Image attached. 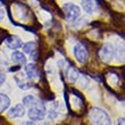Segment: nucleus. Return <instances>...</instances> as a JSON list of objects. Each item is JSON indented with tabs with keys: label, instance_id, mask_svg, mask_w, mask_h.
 I'll return each instance as SVG.
<instances>
[{
	"label": "nucleus",
	"instance_id": "nucleus-1",
	"mask_svg": "<svg viewBox=\"0 0 125 125\" xmlns=\"http://www.w3.org/2000/svg\"><path fill=\"white\" fill-rule=\"evenodd\" d=\"M89 118L92 125H112V119L109 114L99 107H94L91 109Z\"/></svg>",
	"mask_w": 125,
	"mask_h": 125
},
{
	"label": "nucleus",
	"instance_id": "nucleus-2",
	"mask_svg": "<svg viewBox=\"0 0 125 125\" xmlns=\"http://www.w3.org/2000/svg\"><path fill=\"white\" fill-rule=\"evenodd\" d=\"M27 115H29V118L33 122H36V121H43L44 117L47 115L46 112V107L42 102H40L35 106H32V107H29V110H27Z\"/></svg>",
	"mask_w": 125,
	"mask_h": 125
},
{
	"label": "nucleus",
	"instance_id": "nucleus-3",
	"mask_svg": "<svg viewBox=\"0 0 125 125\" xmlns=\"http://www.w3.org/2000/svg\"><path fill=\"white\" fill-rule=\"evenodd\" d=\"M62 13H64V16L67 21L69 22H74L80 17L81 15V9L77 5L73 2H67L62 7Z\"/></svg>",
	"mask_w": 125,
	"mask_h": 125
},
{
	"label": "nucleus",
	"instance_id": "nucleus-4",
	"mask_svg": "<svg viewBox=\"0 0 125 125\" xmlns=\"http://www.w3.org/2000/svg\"><path fill=\"white\" fill-rule=\"evenodd\" d=\"M99 57L104 62H110L115 57V48L110 43H106L99 50Z\"/></svg>",
	"mask_w": 125,
	"mask_h": 125
},
{
	"label": "nucleus",
	"instance_id": "nucleus-5",
	"mask_svg": "<svg viewBox=\"0 0 125 125\" xmlns=\"http://www.w3.org/2000/svg\"><path fill=\"white\" fill-rule=\"evenodd\" d=\"M73 53L75 59L80 64H84L86 60L89 59V51L86 49V47L82 43H76L74 48H73Z\"/></svg>",
	"mask_w": 125,
	"mask_h": 125
},
{
	"label": "nucleus",
	"instance_id": "nucleus-6",
	"mask_svg": "<svg viewBox=\"0 0 125 125\" xmlns=\"http://www.w3.org/2000/svg\"><path fill=\"white\" fill-rule=\"evenodd\" d=\"M25 106L22 105V104H18V105L14 106L8 110V116L10 118H18V117H23L25 115Z\"/></svg>",
	"mask_w": 125,
	"mask_h": 125
},
{
	"label": "nucleus",
	"instance_id": "nucleus-7",
	"mask_svg": "<svg viewBox=\"0 0 125 125\" xmlns=\"http://www.w3.org/2000/svg\"><path fill=\"white\" fill-rule=\"evenodd\" d=\"M83 10L88 14H93L98 9V1L97 0H81Z\"/></svg>",
	"mask_w": 125,
	"mask_h": 125
},
{
	"label": "nucleus",
	"instance_id": "nucleus-8",
	"mask_svg": "<svg viewBox=\"0 0 125 125\" xmlns=\"http://www.w3.org/2000/svg\"><path fill=\"white\" fill-rule=\"evenodd\" d=\"M6 46L9 48V49H13V50H17L22 48V40L16 35H11V36H8L6 39Z\"/></svg>",
	"mask_w": 125,
	"mask_h": 125
},
{
	"label": "nucleus",
	"instance_id": "nucleus-9",
	"mask_svg": "<svg viewBox=\"0 0 125 125\" xmlns=\"http://www.w3.org/2000/svg\"><path fill=\"white\" fill-rule=\"evenodd\" d=\"M25 74H26V77L30 81L35 80L36 77H39V71L36 68V66L34 64H29L25 67Z\"/></svg>",
	"mask_w": 125,
	"mask_h": 125
},
{
	"label": "nucleus",
	"instance_id": "nucleus-10",
	"mask_svg": "<svg viewBox=\"0 0 125 125\" xmlns=\"http://www.w3.org/2000/svg\"><path fill=\"white\" fill-rule=\"evenodd\" d=\"M22 47H23L24 52L29 53L33 59H35V56H36V43L35 42L30 41V42L25 43V44H22Z\"/></svg>",
	"mask_w": 125,
	"mask_h": 125
},
{
	"label": "nucleus",
	"instance_id": "nucleus-11",
	"mask_svg": "<svg viewBox=\"0 0 125 125\" xmlns=\"http://www.w3.org/2000/svg\"><path fill=\"white\" fill-rule=\"evenodd\" d=\"M11 60L16 64H20V65H26V57L23 52L21 51H17V50H14L13 53H11Z\"/></svg>",
	"mask_w": 125,
	"mask_h": 125
},
{
	"label": "nucleus",
	"instance_id": "nucleus-12",
	"mask_svg": "<svg viewBox=\"0 0 125 125\" xmlns=\"http://www.w3.org/2000/svg\"><path fill=\"white\" fill-rule=\"evenodd\" d=\"M66 77L71 82H75L76 80L79 79V71L73 66H68L67 72H66Z\"/></svg>",
	"mask_w": 125,
	"mask_h": 125
},
{
	"label": "nucleus",
	"instance_id": "nucleus-13",
	"mask_svg": "<svg viewBox=\"0 0 125 125\" xmlns=\"http://www.w3.org/2000/svg\"><path fill=\"white\" fill-rule=\"evenodd\" d=\"M10 99L5 93H0V113H3L5 110L9 108Z\"/></svg>",
	"mask_w": 125,
	"mask_h": 125
},
{
	"label": "nucleus",
	"instance_id": "nucleus-14",
	"mask_svg": "<svg viewBox=\"0 0 125 125\" xmlns=\"http://www.w3.org/2000/svg\"><path fill=\"white\" fill-rule=\"evenodd\" d=\"M40 100L36 97H34V95H25L23 98V105L24 106H27V107H32V106H35L38 105V104H40Z\"/></svg>",
	"mask_w": 125,
	"mask_h": 125
},
{
	"label": "nucleus",
	"instance_id": "nucleus-15",
	"mask_svg": "<svg viewBox=\"0 0 125 125\" xmlns=\"http://www.w3.org/2000/svg\"><path fill=\"white\" fill-rule=\"evenodd\" d=\"M3 17H5V10L0 8V21H2Z\"/></svg>",
	"mask_w": 125,
	"mask_h": 125
},
{
	"label": "nucleus",
	"instance_id": "nucleus-16",
	"mask_svg": "<svg viewBox=\"0 0 125 125\" xmlns=\"http://www.w3.org/2000/svg\"><path fill=\"white\" fill-rule=\"evenodd\" d=\"M117 125H124V118H119L118 122H117Z\"/></svg>",
	"mask_w": 125,
	"mask_h": 125
},
{
	"label": "nucleus",
	"instance_id": "nucleus-17",
	"mask_svg": "<svg viewBox=\"0 0 125 125\" xmlns=\"http://www.w3.org/2000/svg\"><path fill=\"white\" fill-rule=\"evenodd\" d=\"M3 81H5V76H3V75H1V74H0V84H2V83H3Z\"/></svg>",
	"mask_w": 125,
	"mask_h": 125
},
{
	"label": "nucleus",
	"instance_id": "nucleus-18",
	"mask_svg": "<svg viewBox=\"0 0 125 125\" xmlns=\"http://www.w3.org/2000/svg\"><path fill=\"white\" fill-rule=\"evenodd\" d=\"M25 125H35V124L33 123V121H30V122H26V123H25Z\"/></svg>",
	"mask_w": 125,
	"mask_h": 125
},
{
	"label": "nucleus",
	"instance_id": "nucleus-19",
	"mask_svg": "<svg viewBox=\"0 0 125 125\" xmlns=\"http://www.w3.org/2000/svg\"><path fill=\"white\" fill-rule=\"evenodd\" d=\"M2 3H3V2H2V0H0V7L2 6Z\"/></svg>",
	"mask_w": 125,
	"mask_h": 125
}]
</instances>
